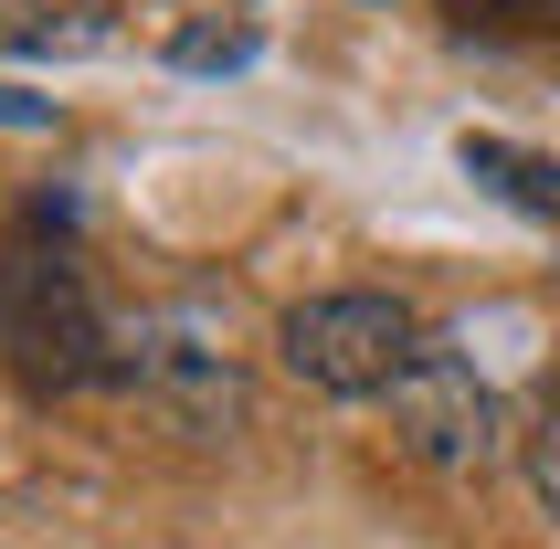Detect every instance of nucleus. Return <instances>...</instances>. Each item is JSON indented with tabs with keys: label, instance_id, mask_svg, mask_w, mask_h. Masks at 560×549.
I'll return each mask as SVG.
<instances>
[{
	"label": "nucleus",
	"instance_id": "obj_4",
	"mask_svg": "<svg viewBox=\"0 0 560 549\" xmlns=\"http://www.w3.org/2000/svg\"><path fill=\"white\" fill-rule=\"evenodd\" d=\"M106 32V0H0V54H95Z\"/></svg>",
	"mask_w": 560,
	"mask_h": 549
},
{
	"label": "nucleus",
	"instance_id": "obj_5",
	"mask_svg": "<svg viewBox=\"0 0 560 549\" xmlns=\"http://www.w3.org/2000/svg\"><path fill=\"white\" fill-rule=\"evenodd\" d=\"M466 180H487V190H508L518 212H539V222H560V159H539V149H508V138H466Z\"/></svg>",
	"mask_w": 560,
	"mask_h": 549
},
{
	"label": "nucleus",
	"instance_id": "obj_9",
	"mask_svg": "<svg viewBox=\"0 0 560 549\" xmlns=\"http://www.w3.org/2000/svg\"><path fill=\"white\" fill-rule=\"evenodd\" d=\"M0 127H54V106H43V95H11V85H0Z\"/></svg>",
	"mask_w": 560,
	"mask_h": 549
},
{
	"label": "nucleus",
	"instance_id": "obj_6",
	"mask_svg": "<svg viewBox=\"0 0 560 549\" xmlns=\"http://www.w3.org/2000/svg\"><path fill=\"white\" fill-rule=\"evenodd\" d=\"M455 32H560V0H444Z\"/></svg>",
	"mask_w": 560,
	"mask_h": 549
},
{
	"label": "nucleus",
	"instance_id": "obj_3",
	"mask_svg": "<svg viewBox=\"0 0 560 549\" xmlns=\"http://www.w3.org/2000/svg\"><path fill=\"white\" fill-rule=\"evenodd\" d=\"M381 401H392V433H402L423 465H487L498 455V392H487L476 360H455V349H412V370Z\"/></svg>",
	"mask_w": 560,
	"mask_h": 549
},
{
	"label": "nucleus",
	"instance_id": "obj_8",
	"mask_svg": "<svg viewBox=\"0 0 560 549\" xmlns=\"http://www.w3.org/2000/svg\"><path fill=\"white\" fill-rule=\"evenodd\" d=\"M254 32H180V63H244Z\"/></svg>",
	"mask_w": 560,
	"mask_h": 549
},
{
	"label": "nucleus",
	"instance_id": "obj_7",
	"mask_svg": "<svg viewBox=\"0 0 560 549\" xmlns=\"http://www.w3.org/2000/svg\"><path fill=\"white\" fill-rule=\"evenodd\" d=\"M529 487H539V507L560 518V412H550V423L529 433Z\"/></svg>",
	"mask_w": 560,
	"mask_h": 549
},
{
	"label": "nucleus",
	"instance_id": "obj_1",
	"mask_svg": "<svg viewBox=\"0 0 560 549\" xmlns=\"http://www.w3.org/2000/svg\"><path fill=\"white\" fill-rule=\"evenodd\" d=\"M276 349H285V370H296L307 392H328V401H371V392H392V381L412 370L423 328H412V306H402V296H381V285H339V296L285 306Z\"/></svg>",
	"mask_w": 560,
	"mask_h": 549
},
{
	"label": "nucleus",
	"instance_id": "obj_2",
	"mask_svg": "<svg viewBox=\"0 0 560 549\" xmlns=\"http://www.w3.org/2000/svg\"><path fill=\"white\" fill-rule=\"evenodd\" d=\"M0 349H11V370L43 381V392H74V381H106V370H117L85 274L54 265V254H11V265H0Z\"/></svg>",
	"mask_w": 560,
	"mask_h": 549
}]
</instances>
